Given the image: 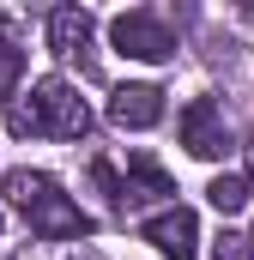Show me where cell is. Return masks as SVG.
I'll list each match as a JSON object with an SVG mask.
<instances>
[{
	"label": "cell",
	"instance_id": "obj_1",
	"mask_svg": "<svg viewBox=\"0 0 254 260\" xmlns=\"http://www.w3.org/2000/svg\"><path fill=\"white\" fill-rule=\"evenodd\" d=\"M0 194L12 200V212H18L43 242H85V236L97 230V218H91V212H79V206L61 194V182H55V176H43V170H6Z\"/></svg>",
	"mask_w": 254,
	"mask_h": 260
},
{
	"label": "cell",
	"instance_id": "obj_2",
	"mask_svg": "<svg viewBox=\"0 0 254 260\" xmlns=\"http://www.w3.org/2000/svg\"><path fill=\"white\" fill-rule=\"evenodd\" d=\"M6 127L18 139H85L91 133V109L67 79H37L24 103L6 109Z\"/></svg>",
	"mask_w": 254,
	"mask_h": 260
},
{
	"label": "cell",
	"instance_id": "obj_3",
	"mask_svg": "<svg viewBox=\"0 0 254 260\" xmlns=\"http://www.w3.org/2000/svg\"><path fill=\"white\" fill-rule=\"evenodd\" d=\"M109 43L121 49L127 61H170V55H176V30H170V18L151 12V6L121 12V18L109 24Z\"/></svg>",
	"mask_w": 254,
	"mask_h": 260
},
{
	"label": "cell",
	"instance_id": "obj_4",
	"mask_svg": "<svg viewBox=\"0 0 254 260\" xmlns=\"http://www.w3.org/2000/svg\"><path fill=\"white\" fill-rule=\"evenodd\" d=\"M139 236H145L164 260H200V218H194L188 206H164V212H151V218L139 224Z\"/></svg>",
	"mask_w": 254,
	"mask_h": 260
},
{
	"label": "cell",
	"instance_id": "obj_5",
	"mask_svg": "<svg viewBox=\"0 0 254 260\" xmlns=\"http://www.w3.org/2000/svg\"><path fill=\"white\" fill-rule=\"evenodd\" d=\"M176 127H182V145H188L194 157H206V164L230 151V127H224V109H218L212 97H194L188 109H182V121H176Z\"/></svg>",
	"mask_w": 254,
	"mask_h": 260
},
{
	"label": "cell",
	"instance_id": "obj_6",
	"mask_svg": "<svg viewBox=\"0 0 254 260\" xmlns=\"http://www.w3.org/2000/svg\"><path fill=\"white\" fill-rule=\"evenodd\" d=\"M91 30H97V18L85 12V6H55L49 12V49L61 55V61H91Z\"/></svg>",
	"mask_w": 254,
	"mask_h": 260
},
{
	"label": "cell",
	"instance_id": "obj_7",
	"mask_svg": "<svg viewBox=\"0 0 254 260\" xmlns=\"http://www.w3.org/2000/svg\"><path fill=\"white\" fill-rule=\"evenodd\" d=\"M109 121L127 133H145L164 121V91L157 85H121V91H109Z\"/></svg>",
	"mask_w": 254,
	"mask_h": 260
},
{
	"label": "cell",
	"instance_id": "obj_8",
	"mask_svg": "<svg viewBox=\"0 0 254 260\" xmlns=\"http://www.w3.org/2000/svg\"><path fill=\"white\" fill-rule=\"evenodd\" d=\"M164 194H176V182L157 170L151 151H133V157H127V206H139V200H164Z\"/></svg>",
	"mask_w": 254,
	"mask_h": 260
},
{
	"label": "cell",
	"instance_id": "obj_9",
	"mask_svg": "<svg viewBox=\"0 0 254 260\" xmlns=\"http://www.w3.org/2000/svg\"><path fill=\"white\" fill-rule=\"evenodd\" d=\"M206 200H212V212L236 218V212H242V206L254 200V188H248V176H218V182L206 188Z\"/></svg>",
	"mask_w": 254,
	"mask_h": 260
},
{
	"label": "cell",
	"instance_id": "obj_10",
	"mask_svg": "<svg viewBox=\"0 0 254 260\" xmlns=\"http://www.w3.org/2000/svg\"><path fill=\"white\" fill-rule=\"evenodd\" d=\"M18 79H24V49H12V43H0V103H12V91H18Z\"/></svg>",
	"mask_w": 254,
	"mask_h": 260
},
{
	"label": "cell",
	"instance_id": "obj_11",
	"mask_svg": "<svg viewBox=\"0 0 254 260\" xmlns=\"http://www.w3.org/2000/svg\"><path fill=\"white\" fill-rule=\"evenodd\" d=\"M212 260H254V236H242V230H224Z\"/></svg>",
	"mask_w": 254,
	"mask_h": 260
},
{
	"label": "cell",
	"instance_id": "obj_12",
	"mask_svg": "<svg viewBox=\"0 0 254 260\" xmlns=\"http://www.w3.org/2000/svg\"><path fill=\"white\" fill-rule=\"evenodd\" d=\"M248 188H254V145H248Z\"/></svg>",
	"mask_w": 254,
	"mask_h": 260
},
{
	"label": "cell",
	"instance_id": "obj_13",
	"mask_svg": "<svg viewBox=\"0 0 254 260\" xmlns=\"http://www.w3.org/2000/svg\"><path fill=\"white\" fill-rule=\"evenodd\" d=\"M0 224H6V218H0Z\"/></svg>",
	"mask_w": 254,
	"mask_h": 260
}]
</instances>
